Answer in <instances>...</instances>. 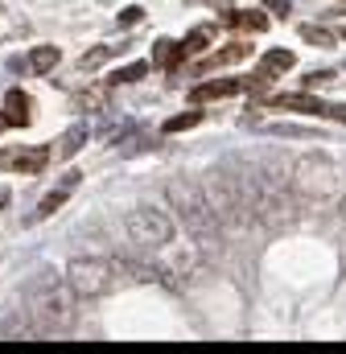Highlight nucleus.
I'll use <instances>...</instances> for the list:
<instances>
[{
  "mask_svg": "<svg viewBox=\"0 0 346 354\" xmlns=\"http://www.w3.org/2000/svg\"><path fill=\"white\" fill-rule=\"evenodd\" d=\"M25 313H29L37 338L71 334L79 326V292L58 276H37L25 284Z\"/></svg>",
  "mask_w": 346,
  "mask_h": 354,
  "instance_id": "1",
  "label": "nucleus"
},
{
  "mask_svg": "<svg viewBox=\"0 0 346 354\" xmlns=\"http://www.w3.org/2000/svg\"><path fill=\"white\" fill-rule=\"evenodd\" d=\"M165 194H170V206L177 210V218L185 223V231H190L202 248H210V243L219 239L223 223H219V214L210 210V202H206V194H202V181H194V177H173Z\"/></svg>",
  "mask_w": 346,
  "mask_h": 354,
  "instance_id": "2",
  "label": "nucleus"
},
{
  "mask_svg": "<svg viewBox=\"0 0 346 354\" xmlns=\"http://www.w3.org/2000/svg\"><path fill=\"white\" fill-rule=\"evenodd\" d=\"M289 189L301 198H313V202H334L346 189V177L330 157L309 153V157H297L289 165Z\"/></svg>",
  "mask_w": 346,
  "mask_h": 354,
  "instance_id": "3",
  "label": "nucleus"
},
{
  "mask_svg": "<svg viewBox=\"0 0 346 354\" xmlns=\"http://www.w3.org/2000/svg\"><path fill=\"white\" fill-rule=\"evenodd\" d=\"M202 194H206L210 210L219 214V223H223L227 231H244V227L252 223V210H248V202H244V194H239V185H235V177H231L227 165H215V169L206 174Z\"/></svg>",
  "mask_w": 346,
  "mask_h": 354,
  "instance_id": "4",
  "label": "nucleus"
},
{
  "mask_svg": "<svg viewBox=\"0 0 346 354\" xmlns=\"http://www.w3.org/2000/svg\"><path fill=\"white\" fill-rule=\"evenodd\" d=\"M124 231L132 235V243L153 248V252L173 243V218L165 214V210L149 206V202H140V206H132V210L124 214Z\"/></svg>",
  "mask_w": 346,
  "mask_h": 354,
  "instance_id": "5",
  "label": "nucleus"
},
{
  "mask_svg": "<svg viewBox=\"0 0 346 354\" xmlns=\"http://www.w3.org/2000/svg\"><path fill=\"white\" fill-rule=\"evenodd\" d=\"M116 260H99V256H79V260H71L66 264V284L86 297V301H95V297H107L111 288H116Z\"/></svg>",
  "mask_w": 346,
  "mask_h": 354,
  "instance_id": "6",
  "label": "nucleus"
},
{
  "mask_svg": "<svg viewBox=\"0 0 346 354\" xmlns=\"http://www.w3.org/2000/svg\"><path fill=\"white\" fill-rule=\"evenodd\" d=\"M29 120H33V99L25 91H8L4 95V124L8 128H29Z\"/></svg>",
  "mask_w": 346,
  "mask_h": 354,
  "instance_id": "7",
  "label": "nucleus"
},
{
  "mask_svg": "<svg viewBox=\"0 0 346 354\" xmlns=\"http://www.w3.org/2000/svg\"><path fill=\"white\" fill-rule=\"evenodd\" d=\"M79 177H83V174H66V177H62V185H58V189H50V194L42 198V206H37V214H33V218H50V214H54V210H58V206L75 194Z\"/></svg>",
  "mask_w": 346,
  "mask_h": 354,
  "instance_id": "8",
  "label": "nucleus"
},
{
  "mask_svg": "<svg viewBox=\"0 0 346 354\" xmlns=\"http://www.w3.org/2000/svg\"><path fill=\"white\" fill-rule=\"evenodd\" d=\"M86 136H91V128L86 124H75V128H66L62 136H58V145H54V157H62V161H71L79 149L86 145Z\"/></svg>",
  "mask_w": 346,
  "mask_h": 354,
  "instance_id": "9",
  "label": "nucleus"
},
{
  "mask_svg": "<svg viewBox=\"0 0 346 354\" xmlns=\"http://www.w3.org/2000/svg\"><path fill=\"white\" fill-rule=\"evenodd\" d=\"M244 87H248V83H239V79H223V83H202V87H194V103H202V99H227V95H239Z\"/></svg>",
  "mask_w": 346,
  "mask_h": 354,
  "instance_id": "10",
  "label": "nucleus"
},
{
  "mask_svg": "<svg viewBox=\"0 0 346 354\" xmlns=\"http://www.w3.org/2000/svg\"><path fill=\"white\" fill-rule=\"evenodd\" d=\"M252 54V46H244V41H235V46H227V50H219V54H210L206 62H202V71H215V66H235V62H244Z\"/></svg>",
  "mask_w": 346,
  "mask_h": 354,
  "instance_id": "11",
  "label": "nucleus"
},
{
  "mask_svg": "<svg viewBox=\"0 0 346 354\" xmlns=\"http://www.w3.org/2000/svg\"><path fill=\"white\" fill-rule=\"evenodd\" d=\"M58 58H62V54H58V46H37V50L29 54V62H25V66H29L33 75H50V71L58 66Z\"/></svg>",
  "mask_w": 346,
  "mask_h": 354,
  "instance_id": "12",
  "label": "nucleus"
},
{
  "mask_svg": "<svg viewBox=\"0 0 346 354\" xmlns=\"http://www.w3.org/2000/svg\"><path fill=\"white\" fill-rule=\"evenodd\" d=\"M0 334H4V338H37V330H33L29 313H8V317H4V326H0Z\"/></svg>",
  "mask_w": 346,
  "mask_h": 354,
  "instance_id": "13",
  "label": "nucleus"
},
{
  "mask_svg": "<svg viewBox=\"0 0 346 354\" xmlns=\"http://www.w3.org/2000/svg\"><path fill=\"white\" fill-rule=\"evenodd\" d=\"M46 161H50V149L46 145H37V149H29V153H21L12 165L21 169V174H42L46 169Z\"/></svg>",
  "mask_w": 346,
  "mask_h": 354,
  "instance_id": "14",
  "label": "nucleus"
},
{
  "mask_svg": "<svg viewBox=\"0 0 346 354\" xmlns=\"http://www.w3.org/2000/svg\"><path fill=\"white\" fill-rule=\"evenodd\" d=\"M227 25H239V29H252V33H260V29L268 25V17H264V12H256V8H239V12H227Z\"/></svg>",
  "mask_w": 346,
  "mask_h": 354,
  "instance_id": "15",
  "label": "nucleus"
},
{
  "mask_svg": "<svg viewBox=\"0 0 346 354\" xmlns=\"http://www.w3.org/2000/svg\"><path fill=\"white\" fill-rule=\"evenodd\" d=\"M177 58H185V50H181L177 41H165V37H161V41L153 46V62H157V66H177Z\"/></svg>",
  "mask_w": 346,
  "mask_h": 354,
  "instance_id": "16",
  "label": "nucleus"
},
{
  "mask_svg": "<svg viewBox=\"0 0 346 354\" xmlns=\"http://www.w3.org/2000/svg\"><path fill=\"white\" fill-rule=\"evenodd\" d=\"M120 50H124V46H95L91 54L79 58V71H95V66H103V62H107V58H116Z\"/></svg>",
  "mask_w": 346,
  "mask_h": 354,
  "instance_id": "17",
  "label": "nucleus"
},
{
  "mask_svg": "<svg viewBox=\"0 0 346 354\" xmlns=\"http://www.w3.org/2000/svg\"><path fill=\"white\" fill-rule=\"evenodd\" d=\"M75 107L79 111H99V107H107V87H91L83 95H75Z\"/></svg>",
  "mask_w": 346,
  "mask_h": 354,
  "instance_id": "18",
  "label": "nucleus"
},
{
  "mask_svg": "<svg viewBox=\"0 0 346 354\" xmlns=\"http://www.w3.org/2000/svg\"><path fill=\"white\" fill-rule=\"evenodd\" d=\"M301 37H305V41H309V46H322V50H326V46H334V41H338V37H334V33H330V29H322V25H301Z\"/></svg>",
  "mask_w": 346,
  "mask_h": 354,
  "instance_id": "19",
  "label": "nucleus"
},
{
  "mask_svg": "<svg viewBox=\"0 0 346 354\" xmlns=\"http://www.w3.org/2000/svg\"><path fill=\"white\" fill-rule=\"evenodd\" d=\"M145 71H149L145 62H132V66L116 71V75H111V83H136V79H145Z\"/></svg>",
  "mask_w": 346,
  "mask_h": 354,
  "instance_id": "20",
  "label": "nucleus"
},
{
  "mask_svg": "<svg viewBox=\"0 0 346 354\" xmlns=\"http://www.w3.org/2000/svg\"><path fill=\"white\" fill-rule=\"evenodd\" d=\"M202 120V111H185V115H173V120H165V132H181V128H194Z\"/></svg>",
  "mask_w": 346,
  "mask_h": 354,
  "instance_id": "21",
  "label": "nucleus"
},
{
  "mask_svg": "<svg viewBox=\"0 0 346 354\" xmlns=\"http://www.w3.org/2000/svg\"><path fill=\"white\" fill-rule=\"evenodd\" d=\"M206 41H210V29H194L181 50H185V54H198V50H206Z\"/></svg>",
  "mask_w": 346,
  "mask_h": 354,
  "instance_id": "22",
  "label": "nucleus"
},
{
  "mask_svg": "<svg viewBox=\"0 0 346 354\" xmlns=\"http://www.w3.org/2000/svg\"><path fill=\"white\" fill-rule=\"evenodd\" d=\"M334 79H338L334 71H309V75H305V87H309V91H313V87H326V83H334Z\"/></svg>",
  "mask_w": 346,
  "mask_h": 354,
  "instance_id": "23",
  "label": "nucleus"
},
{
  "mask_svg": "<svg viewBox=\"0 0 346 354\" xmlns=\"http://www.w3.org/2000/svg\"><path fill=\"white\" fill-rule=\"evenodd\" d=\"M140 17H145V8H140V4H128V8L120 12V25H136Z\"/></svg>",
  "mask_w": 346,
  "mask_h": 354,
  "instance_id": "24",
  "label": "nucleus"
},
{
  "mask_svg": "<svg viewBox=\"0 0 346 354\" xmlns=\"http://www.w3.org/2000/svg\"><path fill=\"white\" fill-rule=\"evenodd\" d=\"M264 8H268V12H276V17H289V12H293V4H289V0H264Z\"/></svg>",
  "mask_w": 346,
  "mask_h": 354,
  "instance_id": "25",
  "label": "nucleus"
},
{
  "mask_svg": "<svg viewBox=\"0 0 346 354\" xmlns=\"http://www.w3.org/2000/svg\"><path fill=\"white\" fill-rule=\"evenodd\" d=\"M4 206H8V189H0V210H4Z\"/></svg>",
  "mask_w": 346,
  "mask_h": 354,
  "instance_id": "26",
  "label": "nucleus"
},
{
  "mask_svg": "<svg viewBox=\"0 0 346 354\" xmlns=\"http://www.w3.org/2000/svg\"><path fill=\"white\" fill-rule=\"evenodd\" d=\"M338 206H343V218H346V194H338Z\"/></svg>",
  "mask_w": 346,
  "mask_h": 354,
  "instance_id": "27",
  "label": "nucleus"
}]
</instances>
